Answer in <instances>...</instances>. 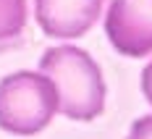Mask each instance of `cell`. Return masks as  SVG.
<instances>
[{"label": "cell", "instance_id": "8992f818", "mask_svg": "<svg viewBox=\"0 0 152 139\" xmlns=\"http://www.w3.org/2000/svg\"><path fill=\"white\" fill-rule=\"evenodd\" d=\"M126 139H152V116L137 118L131 124V129H129V137Z\"/></svg>", "mask_w": 152, "mask_h": 139}, {"label": "cell", "instance_id": "7a4b0ae2", "mask_svg": "<svg viewBox=\"0 0 152 139\" xmlns=\"http://www.w3.org/2000/svg\"><path fill=\"white\" fill-rule=\"evenodd\" d=\"M58 110V89L45 74L16 71L0 81V129L8 134H39Z\"/></svg>", "mask_w": 152, "mask_h": 139}, {"label": "cell", "instance_id": "6da1fadb", "mask_svg": "<svg viewBox=\"0 0 152 139\" xmlns=\"http://www.w3.org/2000/svg\"><path fill=\"white\" fill-rule=\"evenodd\" d=\"M39 74L55 84L66 118L92 121L105 110V79L87 50L74 45L47 47L39 61Z\"/></svg>", "mask_w": 152, "mask_h": 139}, {"label": "cell", "instance_id": "3957f363", "mask_svg": "<svg viewBox=\"0 0 152 139\" xmlns=\"http://www.w3.org/2000/svg\"><path fill=\"white\" fill-rule=\"evenodd\" d=\"M105 34L126 58L152 55V0H113L105 13Z\"/></svg>", "mask_w": 152, "mask_h": 139}, {"label": "cell", "instance_id": "52a82bcc", "mask_svg": "<svg viewBox=\"0 0 152 139\" xmlns=\"http://www.w3.org/2000/svg\"><path fill=\"white\" fill-rule=\"evenodd\" d=\"M142 92L147 97V102L152 105V61L144 66V71H142Z\"/></svg>", "mask_w": 152, "mask_h": 139}, {"label": "cell", "instance_id": "5b68a950", "mask_svg": "<svg viewBox=\"0 0 152 139\" xmlns=\"http://www.w3.org/2000/svg\"><path fill=\"white\" fill-rule=\"evenodd\" d=\"M26 26V0H0V50L18 45Z\"/></svg>", "mask_w": 152, "mask_h": 139}, {"label": "cell", "instance_id": "277c9868", "mask_svg": "<svg viewBox=\"0 0 152 139\" xmlns=\"http://www.w3.org/2000/svg\"><path fill=\"white\" fill-rule=\"evenodd\" d=\"M105 0H34V18L47 37H84L97 24Z\"/></svg>", "mask_w": 152, "mask_h": 139}]
</instances>
